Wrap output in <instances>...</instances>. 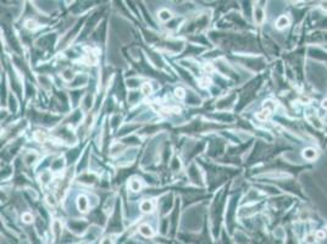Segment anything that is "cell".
<instances>
[{
	"instance_id": "1",
	"label": "cell",
	"mask_w": 327,
	"mask_h": 244,
	"mask_svg": "<svg viewBox=\"0 0 327 244\" xmlns=\"http://www.w3.org/2000/svg\"><path fill=\"white\" fill-rule=\"evenodd\" d=\"M77 204H78V209H79L82 212H86V211L88 210V205H89V203H88V200H87V198H86L84 195H81V197L78 198Z\"/></svg>"
},
{
	"instance_id": "2",
	"label": "cell",
	"mask_w": 327,
	"mask_h": 244,
	"mask_svg": "<svg viewBox=\"0 0 327 244\" xmlns=\"http://www.w3.org/2000/svg\"><path fill=\"white\" fill-rule=\"evenodd\" d=\"M289 26V19L287 17V16H281V17H278V20H277V22H276V27L278 28V29H283V28H286V27H288Z\"/></svg>"
},
{
	"instance_id": "3",
	"label": "cell",
	"mask_w": 327,
	"mask_h": 244,
	"mask_svg": "<svg viewBox=\"0 0 327 244\" xmlns=\"http://www.w3.org/2000/svg\"><path fill=\"white\" fill-rule=\"evenodd\" d=\"M139 232L144 237H151L153 235V229H151V227L149 225H142L139 227Z\"/></svg>"
},
{
	"instance_id": "4",
	"label": "cell",
	"mask_w": 327,
	"mask_h": 244,
	"mask_svg": "<svg viewBox=\"0 0 327 244\" xmlns=\"http://www.w3.org/2000/svg\"><path fill=\"white\" fill-rule=\"evenodd\" d=\"M270 115H271V110H269V109H264V110H261L260 112L256 114V119L260 120V121H266V120L270 117Z\"/></svg>"
},
{
	"instance_id": "5",
	"label": "cell",
	"mask_w": 327,
	"mask_h": 244,
	"mask_svg": "<svg viewBox=\"0 0 327 244\" xmlns=\"http://www.w3.org/2000/svg\"><path fill=\"white\" fill-rule=\"evenodd\" d=\"M140 210H142L143 212H150V211L153 210V204H151V201H149V200H144V201L140 204Z\"/></svg>"
},
{
	"instance_id": "6",
	"label": "cell",
	"mask_w": 327,
	"mask_h": 244,
	"mask_svg": "<svg viewBox=\"0 0 327 244\" xmlns=\"http://www.w3.org/2000/svg\"><path fill=\"white\" fill-rule=\"evenodd\" d=\"M303 156L305 157V159H308V160H312V159H315V156H316V150H314V149H306V150H304V153H303Z\"/></svg>"
},
{
	"instance_id": "7",
	"label": "cell",
	"mask_w": 327,
	"mask_h": 244,
	"mask_svg": "<svg viewBox=\"0 0 327 244\" xmlns=\"http://www.w3.org/2000/svg\"><path fill=\"white\" fill-rule=\"evenodd\" d=\"M159 19L161 21H169L171 19V12L169 10H161L159 12Z\"/></svg>"
},
{
	"instance_id": "8",
	"label": "cell",
	"mask_w": 327,
	"mask_h": 244,
	"mask_svg": "<svg viewBox=\"0 0 327 244\" xmlns=\"http://www.w3.org/2000/svg\"><path fill=\"white\" fill-rule=\"evenodd\" d=\"M129 188H131V191H133V192H138V191L140 189V182L137 181V180H131V182H129Z\"/></svg>"
},
{
	"instance_id": "9",
	"label": "cell",
	"mask_w": 327,
	"mask_h": 244,
	"mask_svg": "<svg viewBox=\"0 0 327 244\" xmlns=\"http://www.w3.org/2000/svg\"><path fill=\"white\" fill-rule=\"evenodd\" d=\"M34 138H36L38 142H44V140H45V138H46V134H45L44 132L37 131V132L34 133Z\"/></svg>"
},
{
	"instance_id": "10",
	"label": "cell",
	"mask_w": 327,
	"mask_h": 244,
	"mask_svg": "<svg viewBox=\"0 0 327 244\" xmlns=\"http://www.w3.org/2000/svg\"><path fill=\"white\" fill-rule=\"evenodd\" d=\"M175 95H176L178 99H183V98L186 97L184 89H183V88H176V89H175Z\"/></svg>"
},
{
	"instance_id": "11",
	"label": "cell",
	"mask_w": 327,
	"mask_h": 244,
	"mask_svg": "<svg viewBox=\"0 0 327 244\" xmlns=\"http://www.w3.org/2000/svg\"><path fill=\"white\" fill-rule=\"evenodd\" d=\"M22 220H23V222H26V223H31V222L33 221V216H32V214H29V212H25V214L22 215Z\"/></svg>"
},
{
	"instance_id": "12",
	"label": "cell",
	"mask_w": 327,
	"mask_h": 244,
	"mask_svg": "<svg viewBox=\"0 0 327 244\" xmlns=\"http://www.w3.org/2000/svg\"><path fill=\"white\" fill-rule=\"evenodd\" d=\"M26 27L28 29H36L38 26H37V22L34 20H28V21H26Z\"/></svg>"
},
{
	"instance_id": "13",
	"label": "cell",
	"mask_w": 327,
	"mask_h": 244,
	"mask_svg": "<svg viewBox=\"0 0 327 244\" xmlns=\"http://www.w3.org/2000/svg\"><path fill=\"white\" fill-rule=\"evenodd\" d=\"M150 92H151V86L149 83H144L142 86V93L143 94H149Z\"/></svg>"
},
{
	"instance_id": "14",
	"label": "cell",
	"mask_w": 327,
	"mask_h": 244,
	"mask_svg": "<svg viewBox=\"0 0 327 244\" xmlns=\"http://www.w3.org/2000/svg\"><path fill=\"white\" fill-rule=\"evenodd\" d=\"M53 229H54V233H55V234H59V232H60V229H61V223H60V221H54V223H53Z\"/></svg>"
},
{
	"instance_id": "15",
	"label": "cell",
	"mask_w": 327,
	"mask_h": 244,
	"mask_svg": "<svg viewBox=\"0 0 327 244\" xmlns=\"http://www.w3.org/2000/svg\"><path fill=\"white\" fill-rule=\"evenodd\" d=\"M275 106H276V105H275V103H274V101H271V100H267V101L264 104V109H269V110H271V111L275 109Z\"/></svg>"
},
{
	"instance_id": "16",
	"label": "cell",
	"mask_w": 327,
	"mask_h": 244,
	"mask_svg": "<svg viewBox=\"0 0 327 244\" xmlns=\"http://www.w3.org/2000/svg\"><path fill=\"white\" fill-rule=\"evenodd\" d=\"M325 237H326V233H325V231H322V229L317 231V233H316V238H317V239L322 240V239H325Z\"/></svg>"
},
{
	"instance_id": "17",
	"label": "cell",
	"mask_w": 327,
	"mask_h": 244,
	"mask_svg": "<svg viewBox=\"0 0 327 244\" xmlns=\"http://www.w3.org/2000/svg\"><path fill=\"white\" fill-rule=\"evenodd\" d=\"M200 86L201 87H206V86H209V83H210V78H208V77H204V78H201V81H200Z\"/></svg>"
},
{
	"instance_id": "18",
	"label": "cell",
	"mask_w": 327,
	"mask_h": 244,
	"mask_svg": "<svg viewBox=\"0 0 327 244\" xmlns=\"http://www.w3.org/2000/svg\"><path fill=\"white\" fill-rule=\"evenodd\" d=\"M46 201H48V204H49V205H51V206H55V205H56L55 198H54L53 195H49V197L46 198Z\"/></svg>"
},
{
	"instance_id": "19",
	"label": "cell",
	"mask_w": 327,
	"mask_h": 244,
	"mask_svg": "<svg viewBox=\"0 0 327 244\" xmlns=\"http://www.w3.org/2000/svg\"><path fill=\"white\" fill-rule=\"evenodd\" d=\"M204 70H205L208 73H211V72L214 71V66H212L211 64H206V65L204 66Z\"/></svg>"
},
{
	"instance_id": "20",
	"label": "cell",
	"mask_w": 327,
	"mask_h": 244,
	"mask_svg": "<svg viewBox=\"0 0 327 244\" xmlns=\"http://www.w3.org/2000/svg\"><path fill=\"white\" fill-rule=\"evenodd\" d=\"M40 180H43V182L46 183V182L49 181V174H44V175H42V176H40Z\"/></svg>"
},
{
	"instance_id": "21",
	"label": "cell",
	"mask_w": 327,
	"mask_h": 244,
	"mask_svg": "<svg viewBox=\"0 0 327 244\" xmlns=\"http://www.w3.org/2000/svg\"><path fill=\"white\" fill-rule=\"evenodd\" d=\"M322 108H323V109H327V99H325V100L322 101Z\"/></svg>"
},
{
	"instance_id": "22",
	"label": "cell",
	"mask_w": 327,
	"mask_h": 244,
	"mask_svg": "<svg viewBox=\"0 0 327 244\" xmlns=\"http://www.w3.org/2000/svg\"><path fill=\"white\" fill-rule=\"evenodd\" d=\"M312 238H314L312 235H309V237H308V242H309V243H312Z\"/></svg>"
},
{
	"instance_id": "23",
	"label": "cell",
	"mask_w": 327,
	"mask_h": 244,
	"mask_svg": "<svg viewBox=\"0 0 327 244\" xmlns=\"http://www.w3.org/2000/svg\"><path fill=\"white\" fill-rule=\"evenodd\" d=\"M326 229H327V226H326Z\"/></svg>"
}]
</instances>
